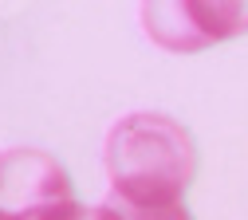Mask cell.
I'll use <instances>...</instances> for the list:
<instances>
[{"label":"cell","mask_w":248,"mask_h":220,"mask_svg":"<svg viewBox=\"0 0 248 220\" xmlns=\"http://www.w3.org/2000/svg\"><path fill=\"white\" fill-rule=\"evenodd\" d=\"M103 165L110 197L138 208H170L181 205L197 177V142L173 114L134 110L110 126Z\"/></svg>","instance_id":"cell-1"},{"label":"cell","mask_w":248,"mask_h":220,"mask_svg":"<svg viewBox=\"0 0 248 220\" xmlns=\"http://www.w3.org/2000/svg\"><path fill=\"white\" fill-rule=\"evenodd\" d=\"M146 36L166 51H201L221 40L248 31V4L244 0H154L142 4Z\"/></svg>","instance_id":"cell-2"},{"label":"cell","mask_w":248,"mask_h":220,"mask_svg":"<svg viewBox=\"0 0 248 220\" xmlns=\"http://www.w3.org/2000/svg\"><path fill=\"white\" fill-rule=\"evenodd\" d=\"M67 169L44 149H0V212L32 216L47 205L71 201Z\"/></svg>","instance_id":"cell-3"},{"label":"cell","mask_w":248,"mask_h":220,"mask_svg":"<svg viewBox=\"0 0 248 220\" xmlns=\"http://www.w3.org/2000/svg\"><path fill=\"white\" fill-rule=\"evenodd\" d=\"M0 220H32V216H12V212H0Z\"/></svg>","instance_id":"cell-4"}]
</instances>
